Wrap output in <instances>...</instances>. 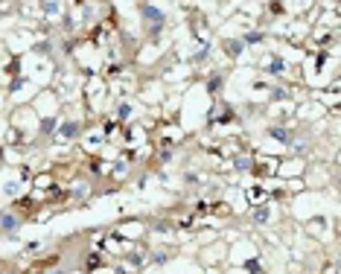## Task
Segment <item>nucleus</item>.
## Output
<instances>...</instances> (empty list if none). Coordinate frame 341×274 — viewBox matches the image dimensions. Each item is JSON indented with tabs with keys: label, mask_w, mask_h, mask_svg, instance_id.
<instances>
[{
	"label": "nucleus",
	"mask_w": 341,
	"mask_h": 274,
	"mask_svg": "<svg viewBox=\"0 0 341 274\" xmlns=\"http://www.w3.org/2000/svg\"><path fill=\"white\" fill-rule=\"evenodd\" d=\"M82 134V123L79 120H62L59 126H55V131H53V137L59 140V143H67V140H76V137Z\"/></svg>",
	"instance_id": "f257e3e1"
},
{
	"label": "nucleus",
	"mask_w": 341,
	"mask_h": 274,
	"mask_svg": "<svg viewBox=\"0 0 341 274\" xmlns=\"http://www.w3.org/2000/svg\"><path fill=\"white\" fill-rule=\"evenodd\" d=\"M269 137L271 140H277V143H283V146H292V137H295V131L286 126H271L269 128Z\"/></svg>",
	"instance_id": "20e7f679"
},
{
	"label": "nucleus",
	"mask_w": 341,
	"mask_h": 274,
	"mask_svg": "<svg viewBox=\"0 0 341 274\" xmlns=\"http://www.w3.org/2000/svg\"><path fill=\"white\" fill-rule=\"evenodd\" d=\"M262 70H266V73H274V76H283V73H286V62H283L280 55H269Z\"/></svg>",
	"instance_id": "39448f33"
},
{
	"label": "nucleus",
	"mask_w": 341,
	"mask_h": 274,
	"mask_svg": "<svg viewBox=\"0 0 341 274\" xmlns=\"http://www.w3.org/2000/svg\"><path fill=\"white\" fill-rule=\"evenodd\" d=\"M242 50H245L242 41H224V44H222V53H224V55H231V58H236V55L242 53Z\"/></svg>",
	"instance_id": "6e6552de"
},
{
	"label": "nucleus",
	"mask_w": 341,
	"mask_h": 274,
	"mask_svg": "<svg viewBox=\"0 0 341 274\" xmlns=\"http://www.w3.org/2000/svg\"><path fill=\"white\" fill-rule=\"evenodd\" d=\"M21 225H24V219H21L15 210H0V230H3V233H12V230H18Z\"/></svg>",
	"instance_id": "7ed1b4c3"
},
{
	"label": "nucleus",
	"mask_w": 341,
	"mask_h": 274,
	"mask_svg": "<svg viewBox=\"0 0 341 274\" xmlns=\"http://www.w3.org/2000/svg\"><path fill=\"white\" fill-rule=\"evenodd\" d=\"M269 216H271V207H269V204H254L251 219L257 222V225H262V222H269Z\"/></svg>",
	"instance_id": "423d86ee"
},
{
	"label": "nucleus",
	"mask_w": 341,
	"mask_h": 274,
	"mask_svg": "<svg viewBox=\"0 0 341 274\" xmlns=\"http://www.w3.org/2000/svg\"><path fill=\"white\" fill-rule=\"evenodd\" d=\"M143 18H146V24H149V32H161L163 29V21H166V15H163L161 9H152V6H143Z\"/></svg>",
	"instance_id": "f03ea898"
},
{
	"label": "nucleus",
	"mask_w": 341,
	"mask_h": 274,
	"mask_svg": "<svg viewBox=\"0 0 341 274\" xmlns=\"http://www.w3.org/2000/svg\"><path fill=\"white\" fill-rule=\"evenodd\" d=\"M204 88H207V91H210V93L216 96V93H219V88H222V76H210Z\"/></svg>",
	"instance_id": "1a4fd4ad"
},
{
	"label": "nucleus",
	"mask_w": 341,
	"mask_h": 274,
	"mask_svg": "<svg viewBox=\"0 0 341 274\" xmlns=\"http://www.w3.org/2000/svg\"><path fill=\"white\" fill-rule=\"evenodd\" d=\"M120 237H140V233H143V222H128V225H123V228L117 230Z\"/></svg>",
	"instance_id": "0eeeda50"
}]
</instances>
